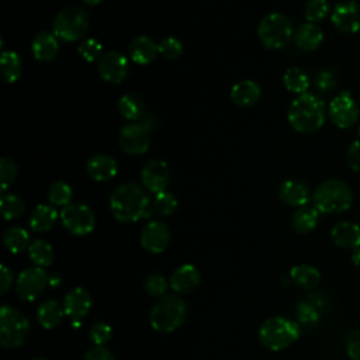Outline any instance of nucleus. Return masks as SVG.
<instances>
[{"mask_svg":"<svg viewBox=\"0 0 360 360\" xmlns=\"http://www.w3.org/2000/svg\"><path fill=\"white\" fill-rule=\"evenodd\" d=\"M17 177V166L14 160H11L7 156L0 158V186H1V194L7 190L8 186L15 180Z\"/></svg>","mask_w":360,"mask_h":360,"instance_id":"obj_41","label":"nucleus"},{"mask_svg":"<svg viewBox=\"0 0 360 360\" xmlns=\"http://www.w3.org/2000/svg\"><path fill=\"white\" fill-rule=\"evenodd\" d=\"M143 287L149 295L160 298L165 295V292L167 290V281L160 274H150L149 277H146Z\"/></svg>","mask_w":360,"mask_h":360,"instance_id":"obj_45","label":"nucleus"},{"mask_svg":"<svg viewBox=\"0 0 360 360\" xmlns=\"http://www.w3.org/2000/svg\"><path fill=\"white\" fill-rule=\"evenodd\" d=\"M83 3H86V4H89V6H96V4H98V3H101L103 0H82Z\"/></svg>","mask_w":360,"mask_h":360,"instance_id":"obj_52","label":"nucleus"},{"mask_svg":"<svg viewBox=\"0 0 360 360\" xmlns=\"http://www.w3.org/2000/svg\"><path fill=\"white\" fill-rule=\"evenodd\" d=\"M314 83H315V87L319 91H329V90L336 87V84H338V75L332 69H329V68L321 69V70L316 72V75L314 77Z\"/></svg>","mask_w":360,"mask_h":360,"instance_id":"obj_42","label":"nucleus"},{"mask_svg":"<svg viewBox=\"0 0 360 360\" xmlns=\"http://www.w3.org/2000/svg\"><path fill=\"white\" fill-rule=\"evenodd\" d=\"M283 83L285 86V89L291 93H295V94H304L307 93V89L309 87V79L308 76L305 75V72L297 66L294 68H288L285 72H284V76H283Z\"/></svg>","mask_w":360,"mask_h":360,"instance_id":"obj_34","label":"nucleus"},{"mask_svg":"<svg viewBox=\"0 0 360 360\" xmlns=\"http://www.w3.org/2000/svg\"><path fill=\"white\" fill-rule=\"evenodd\" d=\"M170 240L169 226L163 221L148 222L141 232V245L150 253H160Z\"/></svg>","mask_w":360,"mask_h":360,"instance_id":"obj_16","label":"nucleus"},{"mask_svg":"<svg viewBox=\"0 0 360 360\" xmlns=\"http://www.w3.org/2000/svg\"><path fill=\"white\" fill-rule=\"evenodd\" d=\"M63 315H65L63 307H60V304L55 300L44 301L37 308V321L45 329H52L58 326Z\"/></svg>","mask_w":360,"mask_h":360,"instance_id":"obj_26","label":"nucleus"},{"mask_svg":"<svg viewBox=\"0 0 360 360\" xmlns=\"http://www.w3.org/2000/svg\"><path fill=\"white\" fill-rule=\"evenodd\" d=\"M118 111L125 120L135 122L138 118L142 117L145 111V104L139 96L134 93H127L122 94L118 100Z\"/></svg>","mask_w":360,"mask_h":360,"instance_id":"obj_31","label":"nucleus"},{"mask_svg":"<svg viewBox=\"0 0 360 360\" xmlns=\"http://www.w3.org/2000/svg\"><path fill=\"white\" fill-rule=\"evenodd\" d=\"M352 263H353V266H354L357 270H360V248L356 249V250H353Z\"/></svg>","mask_w":360,"mask_h":360,"instance_id":"obj_50","label":"nucleus"},{"mask_svg":"<svg viewBox=\"0 0 360 360\" xmlns=\"http://www.w3.org/2000/svg\"><path fill=\"white\" fill-rule=\"evenodd\" d=\"M0 210H1V215L4 217L6 221H13L22 215V212L25 210V204L15 194H1Z\"/></svg>","mask_w":360,"mask_h":360,"instance_id":"obj_35","label":"nucleus"},{"mask_svg":"<svg viewBox=\"0 0 360 360\" xmlns=\"http://www.w3.org/2000/svg\"><path fill=\"white\" fill-rule=\"evenodd\" d=\"M31 51L37 60L51 62L56 58L59 51L58 37L48 31H39L31 42Z\"/></svg>","mask_w":360,"mask_h":360,"instance_id":"obj_22","label":"nucleus"},{"mask_svg":"<svg viewBox=\"0 0 360 360\" xmlns=\"http://www.w3.org/2000/svg\"><path fill=\"white\" fill-rule=\"evenodd\" d=\"M49 284H51V285H59V284H60V280H59V277H55V276H52V277L49 278Z\"/></svg>","mask_w":360,"mask_h":360,"instance_id":"obj_51","label":"nucleus"},{"mask_svg":"<svg viewBox=\"0 0 360 360\" xmlns=\"http://www.w3.org/2000/svg\"><path fill=\"white\" fill-rule=\"evenodd\" d=\"M118 142L128 155H142L149 148L150 128L146 122H129L121 128Z\"/></svg>","mask_w":360,"mask_h":360,"instance_id":"obj_10","label":"nucleus"},{"mask_svg":"<svg viewBox=\"0 0 360 360\" xmlns=\"http://www.w3.org/2000/svg\"><path fill=\"white\" fill-rule=\"evenodd\" d=\"M153 208L160 215H172L177 210V198L169 191H162L155 195Z\"/></svg>","mask_w":360,"mask_h":360,"instance_id":"obj_39","label":"nucleus"},{"mask_svg":"<svg viewBox=\"0 0 360 360\" xmlns=\"http://www.w3.org/2000/svg\"><path fill=\"white\" fill-rule=\"evenodd\" d=\"M100 76L108 83H121L128 75V60L118 51H105L97 60Z\"/></svg>","mask_w":360,"mask_h":360,"instance_id":"obj_13","label":"nucleus"},{"mask_svg":"<svg viewBox=\"0 0 360 360\" xmlns=\"http://www.w3.org/2000/svg\"><path fill=\"white\" fill-rule=\"evenodd\" d=\"M359 101H360V100H359Z\"/></svg>","mask_w":360,"mask_h":360,"instance_id":"obj_55","label":"nucleus"},{"mask_svg":"<svg viewBox=\"0 0 360 360\" xmlns=\"http://www.w3.org/2000/svg\"><path fill=\"white\" fill-rule=\"evenodd\" d=\"M257 35L264 48L281 49L294 37L292 22L281 13H270L260 20Z\"/></svg>","mask_w":360,"mask_h":360,"instance_id":"obj_6","label":"nucleus"},{"mask_svg":"<svg viewBox=\"0 0 360 360\" xmlns=\"http://www.w3.org/2000/svg\"><path fill=\"white\" fill-rule=\"evenodd\" d=\"M112 336V329L108 323L105 322H97L91 326L90 332H89V338L90 340L96 345V346H103L107 342H110Z\"/></svg>","mask_w":360,"mask_h":360,"instance_id":"obj_43","label":"nucleus"},{"mask_svg":"<svg viewBox=\"0 0 360 360\" xmlns=\"http://www.w3.org/2000/svg\"><path fill=\"white\" fill-rule=\"evenodd\" d=\"M332 122L342 129L350 128L359 118V107L349 91H342L332 98L328 108Z\"/></svg>","mask_w":360,"mask_h":360,"instance_id":"obj_12","label":"nucleus"},{"mask_svg":"<svg viewBox=\"0 0 360 360\" xmlns=\"http://www.w3.org/2000/svg\"><path fill=\"white\" fill-rule=\"evenodd\" d=\"M90 308H91V297L82 287H76L70 290L63 298L65 315L70 316L72 319L84 318L90 311Z\"/></svg>","mask_w":360,"mask_h":360,"instance_id":"obj_19","label":"nucleus"},{"mask_svg":"<svg viewBox=\"0 0 360 360\" xmlns=\"http://www.w3.org/2000/svg\"><path fill=\"white\" fill-rule=\"evenodd\" d=\"M346 159L352 170L360 172V141H354L349 145Z\"/></svg>","mask_w":360,"mask_h":360,"instance_id":"obj_47","label":"nucleus"},{"mask_svg":"<svg viewBox=\"0 0 360 360\" xmlns=\"http://www.w3.org/2000/svg\"><path fill=\"white\" fill-rule=\"evenodd\" d=\"M181 52L183 44L174 37H167L159 42V53L166 59H176L181 55Z\"/></svg>","mask_w":360,"mask_h":360,"instance_id":"obj_44","label":"nucleus"},{"mask_svg":"<svg viewBox=\"0 0 360 360\" xmlns=\"http://www.w3.org/2000/svg\"><path fill=\"white\" fill-rule=\"evenodd\" d=\"M330 238L336 246L356 250L360 248V226L350 221H340L332 228Z\"/></svg>","mask_w":360,"mask_h":360,"instance_id":"obj_20","label":"nucleus"},{"mask_svg":"<svg viewBox=\"0 0 360 360\" xmlns=\"http://www.w3.org/2000/svg\"><path fill=\"white\" fill-rule=\"evenodd\" d=\"M311 191L305 181L300 179H288L278 188V198L291 207H302L309 201Z\"/></svg>","mask_w":360,"mask_h":360,"instance_id":"obj_17","label":"nucleus"},{"mask_svg":"<svg viewBox=\"0 0 360 360\" xmlns=\"http://www.w3.org/2000/svg\"><path fill=\"white\" fill-rule=\"evenodd\" d=\"M323 39L322 30L315 22L301 24L294 31V42L301 51H315Z\"/></svg>","mask_w":360,"mask_h":360,"instance_id":"obj_24","label":"nucleus"},{"mask_svg":"<svg viewBox=\"0 0 360 360\" xmlns=\"http://www.w3.org/2000/svg\"><path fill=\"white\" fill-rule=\"evenodd\" d=\"M187 316V307L177 294H165L158 298L150 311V326L162 333L173 332L183 325Z\"/></svg>","mask_w":360,"mask_h":360,"instance_id":"obj_4","label":"nucleus"},{"mask_svg":"<svg viewBox=\"0 0 360 360\" xmlns=\"http://www.w3.org/2000/svg\"><path fill=\"white\" fill-rule=\"evenodd\" d=\"M292 283L302 290H312L321 281V273L316 267L309 264H298L294 266L290 271Z\"/></svg>","mask_w":360,"mask_h":360,"instance_id":"obj_29","label":"nucleus"},{"mask_svg":"<svg viewBox=\"0 0 360 360\" xmlns=\"http://www.w3.org/2000/svg\"><path fill=\"white\" fill-rule=\"evenodd\" d=\"M295 316L301 325L315 326L319 322V311L309 301H301L295 307Z\"/></svg>","mask_w":360,"mask_h":360,"instance_id":"obj_37","label":"nucleus"},{"mask_svg":"<svg viewBox=\"0 0 360 360\" xmlns=\"http://www.w3.org/2000/svg\"><path fill=\"white\" fill-rule=\"evenodd\" d=\"M329 3L328 0H308L304 8L305 18L308 22H316L323 20L329 14Z\"/></svg>","mask_w":360,"mask_h":360,"instance_id":"obj_38","label":"nucleus"},{"mask_svg":"<svg viewBox=\"0 0 360 360\" xmlns=\"http://www.w3.org/2000/svg\"><path fill=\"white\" fill-rule=\"evenodd\" d=\"M73 197L72 187L65 181H55L48 188V198L53 205L66 207Z\"/></svg>","mask_w":360,"mask_h":360,"instance_id":"obj_36","label":"nucleus"},{"mask_svg":"<svg viewBox=\"0 0 360 360\" xmlns=\"http://www.w3.org/2000/svg\"><path fill=\"white\" fill-rule=\"evenodd\" d=\"M90 20L86 10L77 6H70L60 10L53 18V34L66 42L79 41L89 30Z\"/></svg>","mask_w":360,"mask_h":360,"instance_id":"obj_7","label":"nucleus"},{"mask_svg":"<svg viewBox=\"0 0 360 360\" xmlns=\"http://www.w3.org/2000/svg\"><path fill=\"white\" fill-rule=\"evenodd\" d=\"M0 69H1V77L4 82L7 83L17 82L22 72V65L18 53L14 51H3L0 58Z\"/></svg>","mask_w":360,"mask_h":360,"instance_id":"obj_30","label":"nucleus"},{"mask_svg":"<svg viewBox=\"0 0 360 360\" xmlns=\"http://www.w3.org/2000/svg\"><path fill=\"white\" fill-rule=\"evenodd\" d=\"M101 51H103V45L96 38H84L80 41L77 46V52L87 62L98 60V58L103 53Z\"/></svg>","mask_w":360,"mask_h":360,"instance_id":"obj_40","label":"nucleus"},{"mask_svg":"<svg viewBox=\"0 0 360 360\" xmlns=\"http://www.w3.org/2000/svg\"><path fill=\"white\" fill-rule=\"evenodd\" d=\"M49 283V277L42 267H28L18 274L15 292L21 300L34 301Z\"/></svg>","mask_w":360,"mask_h":360,"instance_id":"obj_11","label":"nucleus"},{"mask_svg":"<svg viewBox=\"0 0 360 360\" xmlns=\"http://www.w3.org/2000/svg\"><path fill=\"white\" fill-rule=\"evenodd\" d=\"M31 360H46V359H44V357H35V359H31Z\"/></svg>","mask_w":360,"mask_h":360,"instance_id":"obj_53","label":"nucleus"},{"mask_svg":"<svg viewBox=\"0 0 360 360\" xmlns=\"http://www.w3.org/2000/svg\"><path fill=\"white\" fill-rule=\"evenodd\" d=\"M298 323L284 316H271L266 319L259 329V339L262 345L273 352L288 347L298 339Z\"/></svg>","mask_w":360,"mask_h":360,"instance_id":"obj_5","label":"nucleus"},{"mask_svg":"<svg viewBox=\"0 0 360 360\" xmlns=\"http://www.w3.org/2000/svg\"><path fill=\"white\" fill-rule=\"evenodd\" d=\"M58 219L56 210L49 204H38L30 215V226L35 232L49 231Z\"/></svg>","mask_w":360,"mask_h":360,"instance_id":"obj_27","label":"nucleus"},{"mask_svg":"<svg viewBox=\"0 0 360 360\" xmlns=\"http://www.w3.org/2000/svg\"><path fill=\"white\" fill-rule=\"evenodd\" d=\"M128 53L132 62L138 65H148L159 53V44H156L148 35H139L131 41Z\"/></svg>","mask_w":360,"mask_h":360,"instance_id":"obj_21","label":"nucleus"},{"mask_svg":"<svg viewBox=\"0 0 360 360\" xmlns=\"http://www.w3.org/2000/svg\"><path fill=\"white\" fill-rule=\"evenodd\" d=\"M30 259L37 264V267H49L53 263L55 255L52 246L44 240V239H37L34 240L30 248H28Z\"/></svg>","mask_w":360,"mask_h":360,"instance_id":"obj_33","label":"nucleus"},{"mask_svg":"<svg viewBox=\"0 0 360 360\" xmlns=\"http://www.w3.org/2000/svg\"><path fill=\"white\" fill-rule=\"evenodd\" d=\"M110 210L120 222H135L149 218L155 208L145 190L135 183H124L114 188L110 197Z\"/></svg>","mask_w":360,"mask_h":360,"instance_id":"obj_1","label":"nucleus"},{"mask_svg":"<svg viewBox=\"0 0 360 360\" xmlns=\"http://www.w3.org/2000/svg\"><path fill=\"white\" fill-rule=\"evenodd\" d=\"M141 179L143 187L149 191L155 194L165 191L170 181V170L167 163L160 159L149 160L141 172Z\"/></svg>","mask_w":360,"mask_h":360,"instance_id":"obj_15","label":"nucleus"},{"mask_svg":"<svg viewBox=\"0 0 360 360\" xmlns=\"http://www.w3.org/2000/svg\"><path fill=\"white\" fill-rule=\"evenodd\" d=\"M359 136H360V127H359Z\"/></svg>","mask_w":360,"mask_h":360,"instance_id":"obj_54","label":"nucleus"},{"mask_svg":"<svg viewBox=\"0 0 360 360\" xmlns=\"http://www.w3.org/2000/svg\"><path fill=\"white\" fill-rule=\"evenodd\" d=\"M346 352L352 360H360V330H352L346 339Z\"/></svg>","mask_w":360,"mask_h":360,"instance_id":"obj_46","label":"nucleus"},{"mask_svg":"<svg viewBox=\"0 0 360 360\" xmlns=\"http://www.w3.org/2000/svg\"><path fill=\"white\" fill-rule=\"evenodd\" d=\"M200 271L193 264H183L170 276V287L179 294H190L200 285Z\"/></svg>","mask_w":360,"mask_h":360,"instance_id":"obj_18","label":"nucleus"},{"mask_svg":"<svg viewBox=\"0 0 360 360\" xmlns=\"http://www.w3.org/2000/svg\"><path fill=\"white\" fill-rule=\"evenodd\" d=\"M62 225L73 235L84 236L94 229L96 218L93 211L82 202H70L60 211Z\"/></svg>","mask_w":360,"mask_h":360,"instance_id":"obj_9","label":"nucleus"},{"mask_svg":"<svg viewBox=\"0 0 360 360\" xmlns=\"http://www.w3.org/2000/svg\"><path fill=\"white\" fill-rule=\"evenodd\" d=\"M0 276H1V281H0V294H4L11 283H13V271L6 266V264H1L0 267Z\"/></svg>","mask_w":360,"mask_h":360,"instance_id":"obj_49","label":"nucleus"},{"mask_svg":"<svg viewBox=\"0 0 360 360\" xmlns=\"http://www.w3.org/2000/svg\"><path fill=\"white\" fill-rule=\"evenodd\" d=\"M3 243L11 253H21L30 248V235L24 228L11 226L3 233Z\"/></svg>","mask_w":360,"mask_h":360,"instance_id":"obj_32","label":"nucleus"},{"mask_svg":"<svg viewBox=\"0 0 360 360\" xmlns=\"http://www.w3.org/2000/svg\"><path fill=\"white\" fill-rule=\"evenodd\" d=\"M30 329L27 316L14 307L3 305L0 309V343L3 347L20 346Z\"/></svg>","mask_w":360,"mask_h":360,"instance_id":"obj_8","label":"nucleus"},{"mask_svg":"<svg viewBox=\"0 0 360 360\" xmlns=\"http://www.w3.org/2000/svg\"><path fill=\"white\" fill-rule=\"evenodd\" d=\"M84 360H115V357L108 349L103 346H94L86 352Z\"/></svg>","mask_w":360,"mask_h":360,"instance_id":"obj_48","label":"nucleus"},{"mask_svg":"<svg viewBox=\"0 0 360 360\" xmlns=\"http://www.w3.org/2000/svg\"><path fill=\"white\" fill-rule=\"evenodd\" d=\"M319 219V211L311 205H302L295 210L291 218V225L295 232L298 233H308L311 232Z\"/></svg>","mask_w":360,"mask_h":360,"instance_id":"obj_28","label":"nucleus"},{"mask_svg":"<svg viewBox=\"0 0 360 360\" xmlns=\"http://www.w3.org/2000/svg\"><path fill=\"white\" fill-rule=\"evenodd\" d=\"M260 86L250 79L235 83L231 89V98L239 107H249L260 98Z\"/></svg>","mask_w":360,"mask_h":360,"instance_id":"obj_25","label":"nucleus"},{"mask_svg":"<svg viewBox=\"0 0 360 360\" xmlns=\"http://www.w3.org/2000/svg\"><path fill=\"white\" fill-rule=\"evenodd\" d=\"M312 201L319 212H343L353 204V191L345 181L329 179L316 186L312 194Z\"/></svg>","mask_w":360,"mask_h":360,"instance_id":"obj_3","label":"nucleus"},{"mask_svg":"<svg viewBox=\"0 0 360 360\" xmlns=\"http://www.w3.org/2000/svg\"><path fill=\"white\" fill-rule=\"evenodd\" d=\"M118 172L117 162L112 156L105 153L94 155L87 162V173L96 181L111 180Z\"/></svg>","mask_w":360,"mask_h":360,"instance_id":"obj_23","label":"nucleus"},{"mask_svg":"<svg viewBox=\"0 0 360 360\" xmlns=\"http://www.w3.org/2000/svg\"><path fill=\"white\" fill-rule=\"evenodd\" d=\"M330 21L342 32L354 34L360 31V3L356 0L342 1L335 6Z\"/></svg>","mask_w":360,"mask_h":360,"instance_id":"obj_14","label":"nucleus"},{"mask_svg":"<svg viewBox=\"0 0 360 360\" xmlns=\"http://www.w3.org/2000/svg\"><path fill=\"white\" fill-rule=\"evenodd\" d=\"M287 118L292 129L297 132H314L325 122V104L312 93L300 94L291 101Z\"/></svg>","mask_w":360,"mask_h":360,"instance_id":"obj_2","label":"nucleus"}]
</instances>
